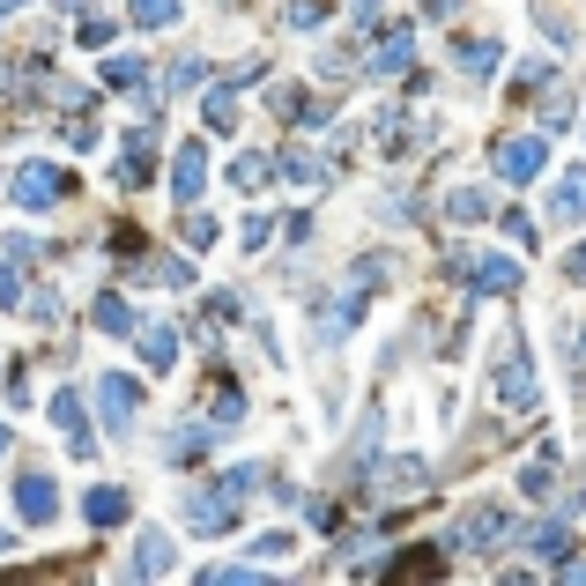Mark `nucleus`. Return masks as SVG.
<instances>
[{
	"mask_svg": "<svg viewBox=\"0 0 586 586\" xmlns=\"http://www.w3.org/2000/svg\"><path fill=\"white\" fill-rule=\"evenodd\" d=\"M461 267V283L467 290H483V297H498L520 283V260H504V252H467V260H453Z\"/></svg>",
	"mask_w": 586,
	"mask_h": 586,
	"instance_id": "obj_1",
	"label": "nucleus"
},
{
	"mask_svg": "<svg viewBox=\"0 0 586 586\" xmlns=\"http://www.w3.org/2000/svg\"><path fill=\"white\" fill-rule=\"evenodd\" d=\"M60 194H67V171H52V164H23V171H15V209L45 215Z\"/></svg>",
	"mask_w": 586,
	"mask_h": 586,
	"instance_id": "obj_2",
	"label": "nucleus"
},
{
	"mask_svg": "<svg viewBox=\"0 0 586 586\" xmlns=\"http://www.w3.org/2000/svg\"><path fill=\"white\" fill-rule=\"evenodd\" d=\"M543 164H549V141H543V134H512V141H498V171L512 178V186L543 178Z\"/></svg>",
	"mask_w": 586,
	"mask_h": 586,
	"instance_id": "obj_3",
	"label": "nucleus"
},
{
	"mask_svg": "<svg viewBox=\"0 0 586 586\" xmlns=\"http://www.w3.org/2000/svg\"><path fill=\"white\" fill-rule=\"evenodd\" d=\"M134 401H141V394H134V378L126 372L97 378V416H104V431H126V423H134Z\"/></svg>",
	"mask_w": 586,
	"mask_h": 586,
	"instance_id": "obj_4",
	"label": "nucleus"
},
{
	"mask_svg": "<svg viewBox=\"0 0 586 586\" xmlns=\"http://www.w3.org/2000/svg\"><path fill=\"white\" fill-rule=\"evenodd\" d=\"M201 186H209V149L186 141V149L171 157V201H201Z\"/></svg>",
	"mask_w": 586,
	"mask_h": 586,
	"instance_id": "obj_5",
	"label": "nucleus"
},
{
	"mask_svg": "<svg viewBox=\"0 0 586 586\" xmlns=\"http://www.w3.org/2000/svg\"><path fill=\"white\" fill-rule=\"evenodd\" d=\"M15 512H23V520H52V512H60V483H52V475H23V483H15Z\"/></svg>",
	"mask_w": 586,
	"mask_h": 586,
	"instance_id": "obj_6",
	"label": "nucleus"
},
{
	"mask_svg": "<svg viewBox=\"0 0 586 586\" xmlns=\"http://www.w3.org/2000/svg\"><path fill=\"white\" fill-rule=\"evenodd\" d=\"M171 557H178V543H171L164 527H149V535L134 543V579H157V572H171Z\"/></svg>",
	"mask_w": 586,
	"mask_h": 586,
	"instance_id": "obj_7",
	"label": "nucleus"
},
{
	"mask_svg": "<svg viewBox=\"0 0 586 586\" xmlns=\"http://www.w3.org/2000/svg\"><path fill=\"white\" fill-rule=\"evenodd\" d=\"M52 423L67 431V446H75V453H89V423H83V394H75V386H60V394H52Z\"/></svg>",
	"mask_w": 586,
	"mask_h": 586,
	"instance_id": "obj_8",
	"label": "nucleus"
},
{
	"mask_svg": "<svg viewBox=\"0 0 586 586\" xmlns=\"http://www.w3.org/2000/svg\"><path fill=\"white\" fill-rule=\"evenodd\" d=\"M83 520H89V527H120V520H126V490H120V483H97V490L83 498Z\"/></svg>",
	"mask_w": 586,
	"mask_h": 586,
	"instance_id": "obj_9",
	"label": "nucleus"
},
{
	"mask_svg": "<svg viewBox=\"0 0 586 586\" xmlns=\"http://www.w3.org/2000/svg\"><path fill=\"white\" fill-rule=\"evenodd\" d=\"M549 215H557V223H586V178H579V171H572V178H557Z\"/></svg>",
	"mask_w": 586,
	"mask_h": 586,
	"instance_id": "obj_10",
	"label": "nucleus"
},
{
	"mask_svg": "<svg viewBox=\"0 0 586 586\" xmlns=\"http://www.w3.org/2000/svg\"><path fill=\"white\" fill-rule=\"evenodd\" d=\"M498 394L512 401V409H527V401H535V364H527V357H512V364L498 372Z\"/></svg>",
	"mask_w": 586,
	"mask_h": 586,
	"instance_id": "obj_11",
	"label": "nucleus"
},
{
	"mask_svg": "<svg viewBox=\"0 0 586 586\" xmlns=\"http://www.w3.org/2000/svg\"><path fill=\"white\" fill-rule=\"evenodd\" d=\"M209 446H215L209 431H201V423H186V431H171V446H164V461H171V467H178V461H201V453H209Z\"/></svg>",
	"mask_w": 586,
	"mask_h": 586,
	"instance_id": "obj_12",
	"label": "nucleus"
},
{
	"mask_svg": "<svg viewBox=\"0 0 586 586\" xmlns=\"http://www.w3.org/2000/svg\"><path fill=\"white\" fill-rule=\"evenodd\" d=\"M141 357H149L157 372H171V357H178V335H171V327H149V335H141Z\"/></svg>",
	"mask_w": 586,
	"mask_h": 586,
	"instance_id": "obj_13",
	"label": "nucleus"
},
{
	"mask_svg": "<svg viewBox=\"0 0 586 586\" xmlns=\"http://www.w3.org/2000/svg\"><path fill=\"white\" fill-rule=\"evenodd\" d=\"M97 327H104V335H134V312H126V297H97Z\"/></svg>",
	"mask_w": 586,
	"mask_h": 586,
	"instance_id": "obj_14",
	"label": "nucleus"
},
{
	"mask_svg": "<svg viewBox=\"0 0 586 586\" xmlns=\"http://www.w3.org/2000/svg\"><path fill=\"white\" fill-rule=\"evenodd\" d=\"M409 60H416V45H409V30H401V38H386V45H378V75H401Z\"/></svg>",
	"mask_w": 586,
	"mask_h": 586,
	"instance_id": "obj_15",
	"label": "nucleus"
},
{
	"mask_svg": "<svg viewBox=\"0 0 586 586\" xmlns=\"http://www.w3.org/2000/svg\"><path fill=\"white\" fill-rule=\"evenodd\" d=\"M134 23L141 30H164V23H178V0H134Z\"/></svg>",
	"mask_w": 586,
	"mask_h": 586,
	"instance_id": "obj_16",
	"label": "nucleus"
},
{
	"mask_svg": "<svg viewBox=\"0 0 586 586\" xmlns=\"http://www.w3.org/2000/svg\"><path fill=\"white\" fill-rule=\"evenodd\" d=\"M498 60H504L498 45H467V52H461V75H475V83H483V75H498Z\"/></svg>",
	"mask_w": 586,
	"mask_h": 586,
	"instance_id": "obj_17",
	"label": "nucleus"
},
{
	"mask_svg": "<svg viewBox=\"0 0 586 586\" xmlns=\"http://www.w3.org/2000/svg\"><path fill=\"white\" fill-rule=\"evenodd\" d=\"M446 209H453V223H483V215H490V194H475V186H467V194H453Z\"/></svg>",
	"mask_w": 586,
	"mask_h": 586,
	"instance_id": "obj_18",
	"label": "nucleus"
},
{
	"mask_svg": "<svg viewBox=\"0 0 586 586\" xmlns=\"http://www.w3.org/2000/svg\"><path fill=\"white\" fill-rule=\"evenodd\" d=\"M520 543L535 549V557H564V527H527Z\"/></svg>",
	"mask_w": 586,
	"mask_h": 586,
	"instance_id": "obj_19",
	"label": "nucleus"
},
{
	"mask_svg": "<svg viewBox=\"0 0 586 586\" xmlns=\"http://www.w3.org/2000/svg\"><path fill=\"white\" fill-rule=\"evenodd\" d=\"M141 83V60H104V89H134Z\"/></svg>",
	"mask_w": 586,
	"mask_h": 586,
	"instance_id": "obj_20",
	"label": "nucleus"
},
{
	"mask_svg": "<svg viewBox=\"0 0 586 586\" xmlns=\"http://www.w3.org/2000/svg\"><path fill=\"white\" fill-rule=\"evenodd\" d=\"M267 157H238V164H230V186H260V178H267Z\"/></svg>",
	"mask_w": 586,
	"mask_h": 586,
	"instance_id": "obj_21",
	"label": "nucleus"
},
{
	"mask_svg": "<svg viewBox=\"0 0 586 586\" xmlns=\"http://www.w3.org/2000/svg\"><path fill=\"white\" fill-rule=\"evenodd\" d=\"M290 535H260V543H252V557H260V564H283V557H290Z\"/></svg>",
	"mask_w": 586,
	"mask_h": 586,
	"instance_id": "obj_22",
	"label": "nucleus"
},
{
	"mask_svg": "<svg viewBox=\"0 0 586 586\" xmlns=\"http://www.w3.org/2000/svg\"><path fill=\"white\" fill-rule=\"evenodd\" d=\"M290 30H320V0H290Z\"/></svg>",
	"mask_w": 586,
	"mask_h": 586,
	"instance_id": "obj_23",
	"label": "nucleus"
},
{
	"mask_svg": "<svg viewBox=\"0 0 586 586\" xmlns=\"http://www.w3.org/2000/svg\"><path fill=\"white\" fill-rule=\"evenodd\" d=\"M201 83V60H178V67H171V83L164 89H194Z\"/></svg>",
	"mask_w": 586,
	"mask_h": 586,
	"instance_id": "obj_24",
	"label": "nucleus"
},
{
	"mask_svg": "<svg viewBox=\"0 0 586 586\" xmlns=\"http://www.w3.org/2000/svg\"><path fill=\"white\" fill-rule=\"evenodd\" d=\"M15 297H23V275H15V267H0V304H15Z\"/></svg>",
	"mask_w": 586,
	"mask_h": 586,
	"instance_id": "obj_25",
	"label": "nucleus"
},
{
	"mask_svg": "<svg viewBox=\"0 0 586 586\" xmlns=\"http://www.w3.org/2000/svg\"><path fill=\"white\" fill-rule=\"evenodd\" d=\"M572 275H586V246H572Z\"/></svg>",
	"mask_w": 586,
	"mask_h": 586,
	"instance_id": "obj_26",
	"label": "nucleus"
},
{
	"mask_svg": "<svg viewBox=\"0 0 586 586\" xmlns=\"http://www.w3.org/2000/svg\"><path fill=\"white\" fill-rule=\"evenodd\" d=\"M446 8H453V0H431V15H446Z\"/></svg>",
	"mask_w": 586,
	"mask_h": 586,
	"instance_id": "obj_27",
	"label": "nucleus"
},
{
	"mask_svg": "<svg viewBox=\"0 0 586 586\" xmlns=\"http://www.w3.org/2000/svg\"><path fill=\"white\" fill-rule=\"evenodd\" d=\"M0 461H8V423H0Z\"/></svg>",
	"mask_w": 586,
	"mask_h": 586,
	"instance_id": "obj_28",
	"label": "nucleus"
},
{
	"mask_svg": "<svg viewBox=\"0 0 586 586\" xmlns=\"http://www.w3.org/2000/svg\"><path fill=\"white\" fill-rule=\"evenodd\" d=\"M8 8H23V0H0V15H8Z\"/></svg>",
	"mask_w": 586,
	"mask_h": 586,
	"instance_id": "obj_29",
	"label": "nucleus"
},
{
	"mask_svg": "<svg viewBox=\"0 0 586 586\" xmlns=\"http://www.w3.org/2000/svg\"><path fill=\"white\" fill-rule=\"evenodd\" d=\"M0 386H8V372H0Z\"/></svg>",
	"mask_w": 586,
	"mask_h": 586,
	"instance_id": "obj_30",
	"label": "nucleus"
}]
</instances>
